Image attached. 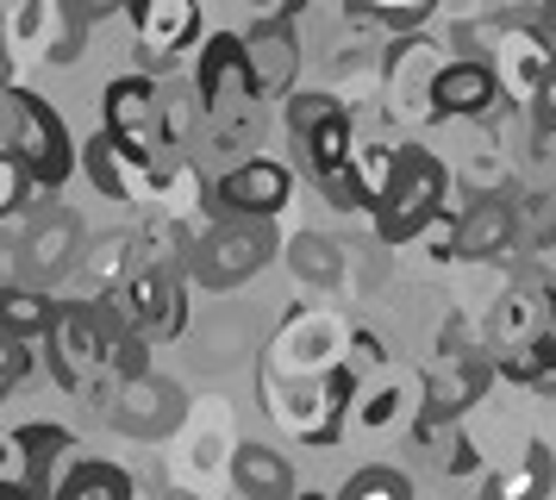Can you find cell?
<instances>
[{"label": "cell", "mask_w": 556, "mask_h": 500, "mask_svg": "<svg viewBox=\"0 0 556 500\" xmlns=\"http://www.w3.org/2000/svg\"><path fill=\"white\" fill-rule=\"evenodd\" d=\"M363 388V375L338 357L326 370H306V375H276L263 370V413L306 450H326L344 438L351 425V400Z\"/></svg>", "instance_id": "6da1fadb"}, {"label": "cell", "mask_w": 556, "mask_h": 500, "mask_svg": "<svg viewBox=\"0 0 556 500\" xmlns=\"http://www.w3.org/2000/svg\"><path fill=\"white\" fill-rule=\"evenodd\" d=\"M281 257V238H276V220H256V213H213L206 232L194 245L181 250V275L194 288H238L251 282L256 270H269Z\"/></svg>", "instance_id": "7a4b0ae2"}, {"label": "cell", "mask_w": 556, "mask_h": 500, "mask_svg": "<svg viewBox=\"0 0 556 500\" xmlns=\"http://www.w3.org/2000/svg\"><path fill=\"white\" fill-rule=\"evenodd\" d=\"M45 370H51L56 388L81 395L88 407H101L106 388L119 382L113 375V350H106V332H101V313L94 300H56L51 325H45Z\"/></svg>", "instance_id": "3957f363"}, {"label": "cell", "mask_w": 556, "mask_h": 500, "mask_svg": "<svg viewBox=\"0 0 556 500\" xmlns=\"http://www.w3.org/2000/svg\"><path fill=\"white\" fill-rule=\"evenodd\" d=\"M444 207H451V170L426 145H401L394 170H388V188L369 207V220H376L381 245H413L419 232H431V220Z\"/></svg>", "instance_id": "277c9868"}, {"label": "cell", "mask_w": 556, "mask_h": 500, "mask_svg": "<svg viewBox=\"0 0 556 500\" xmlns=\"http://www.w3.org/2000/svg\"><path fill=\"white\" fill-rule=\"evenodd\" d=\"M7 145H13V157L26 163V175L45 195H56L76 175V157H81V145L70 138V125H63V113L38 88H26V82H13V132H7Z\"/></svg>", "instance_id": "5b68a950"}, {"label": "cell", "mask_w": 556, "mask_h": 500, "mask_svg": "<svg viewBox=\"0 0 556 500\" xmlns=\"http://www.w3.org/2000/svg\"><path fill=\"white\" fill-rule=\"evenodd\" d=\"M101 132L119 150H131L138 163H163L176 157L169 132H163V95H156V75H113L101 88Z\"/></svg>", "instance_id": "8992f818"}, {"label": "cell", "mask_w": 556, "mask_h": 500, "mask_svg": "<svg viewBox=\"0 0 556 500\" xmlns=\"http://www.w3.org/2000/svg\"><path fill=\"white\" fill-rule=\"evenodd\" d=\"M0 38H7L20 70H31V63H76L81 45H88V20L76 13V0H13Z\"/></svg>", "instance_id": "52a82bcc"}, {"label": "cell", "mask_w": 556, "mask_h": 500, "mask_svg": "<svg viewBox=\"0 0 556 500\" xmlns=\"http://www.w3.org/2000/svg\"><path fill=\"white\" fill-rule=\"evenodd\" d=\"M113 295H119L126 320L151 345H176L181 332H188V275H181V263H144V257H131V275Z\"/></svg>", "instance_id": "ba28073f"}, {"label": "cell", "mask_w": 556, "mask_h": 500, "mask_svg": "<svg viewBox=\"0 0 556 500\" xmlns=\"http://www.w3.org/2000/svg\"><path fill=\"white\" fill-rule=\"evenodd\" d=\"M444 70V45L419 32H394V45L381 57V100H388V120L401 125H431V82Z\"/></svg>", "instance_id": "9c48e42d"}, {"label": "cell", "mask_w": 556, "mask_h": 500, "mask_svg": "<svg viewBox=\"0 0 556 500\" xmlns=\"http://www.w3.org/2000/svg\"><path fill=\"white\" fill-rule=\"evenodd\" d=\"M131 57L144 75H169L201 38V0H131Z\"/></svg>", "instance_id": "30bf717a"}, {"label": "cell", "mask_w": 556, "mask_h": 500, "mask_svg": "<svg viewBox=\"0 0 556 500\" xmlns=\"http://www.w3.org/2000/svg\"><path fill=\"white\" fill-rule=\"evenodd\" d=\"M101 413L119 425V432H131V438H163V432H176V425H181L188 395H181L169 375L138 370V375H119V382L106 388Z\"/></svg>", "instance_id": "8fae6325"}, {"label": "cell", "mask_w": 556, "mask_h": 500, "mask_svg": "<svg viewBox=\"0 0 556 500\" xmlns=\"http://www.w3.org/2000/svg\"><path fill=\"white\" fill-rule=\"evenodd\" d=\"M488 38H494L488 70L501 75V95L531 107V95H538V82H544V70H551V57H556V38L538 20H501Z\"/></svg>", "instance_id": "7c38bea8"}, {"label": "cell", "mask_w": 556, "mask_h": 500, "mask_svg": "<svg viewBox=\"0 0 556 500\" xmlns=\"http://www.w3.org/2000/svg\"><path fill=\"white\" fill-rule=\"evenodd\" d=\"M294 200V170L276 157H238L219 182H213V213H256V220H281V207Z\"/></svg>", "instance_id": "4fadbf2b"}, {"label": "cell", "mask_w": 556, "mask_h": 500, "mask_svg": "<svg viewBox=\"0 0 556 500\" xmlns=\"http://www.w3.org/2000/svg\"><path fill=\"white\" fill-rule=\"evenodd\" d=\"M76 250H81V220L70 207H51V213H38L31 232L13 245V275H20V282H38V288H56L63 275L76 270Z\"/></svg>", "instance_id": "5bb4252c"}, {"label": "cell", "mask_w": 556, "mask_h": 500, "mask_svg": "<svg viewBox=\"0 0 556 500\" xmlns=\"http://www.w3.org/2000/svg\"><path fill=\"white\" fill-rule=\"evenodd\" d=\"M501 100V75L488 70V57H444V70L431 82V125L488 120Z\"/></svg>", "instance_id": "9a60e30c"}, {"label": "cell", "mask_w": 556, "mask_h": 500, "mask_svg": "<svg viewBox=\"0 0 556 500\" xmlns=\"http://www.w3.org/2000/svg\"><path fill=\"white\" fill-rule=\"evenodd\" d=\"M519 238V207L506 195H476L463 213H451V263H488L506 257Z\"/></svg>", "instance_id": "2e32d148"}, {"label": "cell", "mask_w": 556, "mask_h": 500, "mask_svg": "<svg viewBox=\"0 0 556 500\" xmlns=\"http://www.w3.org/2000/svg\"><path fill=\"white\" fill-rule=\"evenodd\" d=\"M344 325L331 320V313H294V320L276 332V345H269V363L263 370H276V375H306V370H326V363H338L344 357Z\"/></svg>", "instance_id": "e0dca14e"}, {"label": "cell", "mask_w": 556, "mask_h": 500, "mask_svg": "<svg viewBox=\"0 0 556 500\" xmlns=\"http://www.w3.org/2000/svg\"><path fill=\"white\" fill-rule=\"evenodd\" d=\"M244 63H251V88L256 100H281L301 75V38L294 20H256L244 32Z\"/></svg>", "instance_id": "ac0fdd59"}, {"label": "cell", "mask_w": 556, "mask_h": 500, "mask_svg": "<svg viewBox=\"0 0 556 500\" xmlns=\"http://www.w3.org/2000/svg\"><path fill=\"white\" fill-rule=\"evenodd\" d=\"M76 170L94 182V195L106 200H126V207H151V188H156V163H138L131 150H119L106 132H94L88 145H81Z\"/></svg>", "instance_id": "d6986e66"}, {"label": "cell", "mask_w": 556, "mask_h": 500, "mask_svg": "<svg viewBox=\"0 0 556 500\" xmlns=\"http://www.w3.org/2000/svg\"><path fill=\"white\" fill-rule=\"evenodd\" d=\"M494 375H506V382H519V388H531V395L556 400V288L544 295V313H538V325L526 332V345H513L494 357Z\"/></svg>", "instance_id": "ffe728a7"}, {"label": "cell", "mask_w": 556, "mask_h": 500, "mask_svg": "<svg viewBox=\"0 0 556 500\" xmlns=\"http://www.w3.org/2000/svg\"><path fill=\"white\" fill-rule=\"evenodd\" d=\"M7 445L20 450V475H26L31 500H38V495H51L56 470L76 457V432H70V425H51V420H31V425H13Z\"/></svg>", "instance_id": "44dd1931"}, {"label": "cell", "mask_w": 556, "mask_h": 500, "mask_svg": "<svg viewBox=\"0 0 556 500\" xmlns=\"http://www.w3.org/2000/svg\"><path fill=\"white\" fill-rule=\"evenodd\" d=\"M194 95H201V113L219 107L231 95H256L251 88V63H244V32H213L194 63Z\"/></svg>", "instance_id": "7402d4cb"}, {"label": "cell", "mask_w": 556, "mask_h": 500, "mask_svg": "<svg viewBox=\"0 0 556 500\" xmlns=\"http://www.w3.org/2000/svg\"><path fill=\"white\" fill-rule=\"evenodd\" d=\"M194 145L206 150H226V157H251L263 145V100L256 95H231L219 107H206L201 113V138Z\"/></svg>", "instance_id": "603a6c76"}, {"label": "cell", "mask_w": 556, "mask_h": 500, "mask_svg": "<svg viewBox=\"0 0 556 500\" xmlns=\"http://www.w3.org/2000/svg\"><path fill=\"white\" fill-rule=\"evenodd\" d=\"M231 488L244 500H288L294 495V470H288L281 450L244 438V445H231Z\"/></svg>", "instance_id": "cb8c5ba5"}, {"label": "cell", "mask_w": 556, "mask_h": 500, "mask_svg": "<svg viewBox=\"0 0 556 500\" xmlns=\"http://www.w3.org/2000/svg\"><path fill=\"white\" fill-rule=\"evenodd\" d=\"M131 257H138V238L131 232H101V238H81L70 275H81L88 295H106V288H119L131 275Z\"/></svg>", "instance_id": "d4e9b609"}, {"label": "cell", "mask_w": 556, "mask_h": 500, "mask_svg": "<svg viewBox=\"0 0 556 500\" xmlns=\"http://www.w3.org/2000/svg\"><path fill=\"white\" fill-rule=\"evenodd\" d=\"M294 150H301V170H306V175L344 170V163H351V150H356L351 107H338V113H326L319 125H306L301 138H294Z\"/></svg>", "instance_id": "484cf974"}, {"label": "cell", "mask_w": 556, "mask_h": 500, "mask_svg": "<svg viewBox=\"0 0 556 500\" xmlns=\"http://www.w3.org/2000/svg\"><path fill=\"white\" fill-rule=\"evenodd\" d=\"M51 313H56V300H51V288H38V282H0V332H13V338H45V325H51Z\"/></svg>", "instance_id": "4316f807"}, {"label": "cell", "mask_w": 556, "mask_h": 500, "mask_svg": "<svg viewBox=\"0 0 556 500\" xmlns=\"http://www.w3.org/2000/svg\"><path fill=\"white\" fill-rule=\"evenodd\" d=\"M131 470L106 463V457H70V470H56V488L51 495L63 500H81V495H101V500H131Z\"/></svg>", "instance_id": "83f0119b"}, {"label": "cell", "mask_w": 556, "mask_h": 500, "mask_svg": "<svg viewBox=\"0 0 556 500\" xmlns=\"http://www.w3.org/2000/svg\"><path fill=\"white\" fill-rule=\"evenodd\" d=\"M419 382H413V388H406L401 375H381L376 388H369V395H363V388H356V400H351V413H356V425H363V432H388V425L394 420H406V413H413V407H419Z\"/></svg>", "instance_id": "f1b7e54d"}, {"label": "cell", "mask_w": 556, "mask_h": 500, "mask_svg": "<svg viewBox=\"0 0 556 500\" xmlns=\"http://www.w3.org/2000/svg\"><path fill=\"white\" fill-rule=\"evenodd\" d=\"M156 95H163V132H169V145L188 150L201 138V95H194V82H176V70L156 82Z\"/></svg>", "instance_id": "f546056e"}, {"label": "cell", "mask_w": 556, "mask_h": 500, "mask_svg": "<svg viewBox=\"0 0 556 500\" xmlns=\"http://www.w3.org/2000/svg\"><path fill=\"white\" fill-rule=\"evenodd\" d=\"M351 25H381V32H419L438 13V0H344Z\"/></svg>", "instance_id": "4dcf8cb0"}, {"label": "cell", "mask_w": 556, "mask_h": 500, "mask_svg": "<svg viewBox=\"0 0 556 500\" xmlns=\"http://www.w3.org/2000/svg\"><path fill=\"white\" fill-rule=\"evenodd\" d=\"M338 495H344V500H376V495L413 500V475H406V470H388V463H369V470L344 475V488H338Z\"/></svg>", "instance_id": "1f68e13d"}, {"label": "cell", "mask_w": 556, "mask_h": 500, "mask_svg": "<svg viewBox=\"0 0 556 500\" xmlns=\"http://www.w3.org/2000/svg\"><path fill=\"white\" fill-rule=\"evenodd\" d=\"M31 195H38V182H31L26 163L13 157V145H0V225L20 220V213L31 207Z\"/></svg>", "instance_id": "d6a6232c"}, {"label": "cell", "mask_w": 556, "mask_h": 500, "mask_svg": "<svg viewBox=\"0 0 556 500\" xmlns=\"http://www.w3.org/2000/svg\"><path fill=\"white\" fill-rule=\"evenodd\" d=\"M288 263H294L301 282H331V275H338V250H331V238H319V232H301V238L288 245Z\"/></svg>", "instance_id": "836d02e7"}, {"label": "cell", "mask_w": 556, "mask_h": 500, "mask_svg": "<svg viewBox=\"0 0 556 500\" xmlns=\"http://www.w3.org/2000/svg\"><path fill=\"white\" fill-rule=\"evenodd\" d=\"M281 100H288V138H301L306 125H319L326 113H338V107H344V100L326 95V88H288Z\"/></svg>", "instance_id": "e575fe53"}, {"label": "cell", "mask_w": 556, "mask_h": 500, "mask_svg": "<svg viewBox=\"0 0 556 500\" xmlns=\"http://www.w3.org/2000/svg\"><path fill=\"white\" fill-rule=\"evenodd\" d=\"M31 363H38V357H31V338H13V332H0V400H7L13 388H20V382H26Z\"/></svg>", "instance_id": "d590c367"}, {"label": "cell", "mask_w": 556, "mask_h": 500, "mask_svg": "<svg viewBox=\"0 0 556 500\" xmlns=\"http://www.w3.org/2000/svg\"><path fill=\"white\" fill-rule=\"evenodd\" d=\"M526 488L531 495H551L556 488V463H551V445H544V438H526Z\"/></svg>", "instance_id": "8d00e7d4"}, {"label": "cell", "mask_w": 556, "mask_h": 500, "mask_svg": "<svg viewBox=\"0 0 556 500\" xmlns=\"http://www.w3.org/2000/svg\"><path fill=\"white\" fill-rule=\"evenodd\" d=\"M344 350H351L344 363H351L356 375H369V370H388V350H381V338H376V332H363V325H356L351 338H344Z\"/></svg>", "instance_id": "74e56055"}, {"label": "cell", "mask_w": 556, "mask_h": 500, "mask_svg": "<svg viewBox=\"0 0 556 500\" xmlns=\"http://www.w3.org/2000/svg\"><path fill=\"white\" fill-rule=\"evenodd\" d=\"M531 125H556V57L544 70V82H538V95H531Z\"/></svg>", "instance_id": "f35d334b"}, {"label": "cell", "mask_w": 556, "mask_h": 500, "mask_svg": "<svg viewBox=\"0 0 556 500\" xmlns=\"http://www.w3.org/2000/svg\"><path fill=\"white\" fill-rule=\"evenodd\" d=\"M531 163L538 175H556V125H531Z\"/></svg>", "instance_id": "ab89813d"}, {"label": "cell", "mask_w": 556, "mask_h": 500, "mask_svg": "<svg viewBox=\"0 0 556 500\" xmlns=\"http://www.w3.org/2000/svg\"><path fill=\"white\" fill-rule=\"evenodd\" d=\"M126 7H131V0H76V13H81V20H88V25L113 20V13H126Z\"/></svg>", "instance_id": "60d3db41"}, {"label": "cell", "mask_w": 556, "mask_h": 500, "mask_svg": "<svg viewBox=\"0 0 556 500\" xmlns=\"http://www.w3.org/2000/svg\"><path fill=\"white\" fill-rule=\"evenodd\" d=\"M7 132H13V88H0V145H7Z\"/></svg>", "instance_id": "b9f144b4"}, {"label": "cell", "mask_w": 556, "mask_h": 500, "mask_svg": "<svg viewBox=\"0 0 556 500\" xmlns=\"http://www.w3.org/2000/svg\"><path fill=\"white\" fill-rule=\"evenodd\" d=\"M538 25H544V32L556 38V0H538Z\"/></svg>", "instance_id": "7bdbcfd3"}, {"label": "cell", "mask_w": 556, "mask_h": 500, "mask_svg": "<svg viewBox=\"0 0 556 500\" xmlns=\"http://www.w3.org/2000/svg\"><path fill=\"white\" fill-rule=\"evenodd\" d=\"M7 13H13V0H0V25H7Z\"/></svg>", "instance_id": "ee69618b"}]
</instances>
